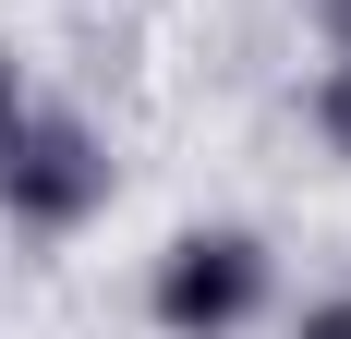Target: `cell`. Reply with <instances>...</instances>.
<instances>
[{
  "label": "cell",
  "mask_w": 351,
  "mask_h": 339,
  "mask_svg": "<svg viewBox=\"0 0 351 339\" xmlns=\"http://www.w3.org/2000/svg\"><path fill=\"white\" fill-rule=\"evenodd\" d=\"M97 194H109V158H97L85 121H61V109H12V121H0V218L73 231Z\"/></svg>",
  "instance_id": "1"
},
{
  "label": "cell",
  "mask_w": 351,
  "mask_h": 339,
  "mask_svg": "<svg viewBox=\"0 0 351 339\" xmlns=\"http://www.w3.org/2000/svg\"><path fill=\"white\" fill-rule=\"evenodd\" d=\"M254 303H267L254 231H182L158 255V327L170 339H230V327H254Z\"/></svg>",
  "instance_id": "2"
},
{
  "label": "cell",
  "mask_w": 351,
  "mask_h": 339,
  "mask_svg": "<svg viewBox=\"0 0 351 339\" xmlns=\"http://www.w3.org/2000/svg\"><path fill=\"white\" fill-rule=\"evenodd\" d=\"M315 121H327V145H339V158H351V61H339V73H327V85H315Z\"/></svg>",
  "instance_id": "3"
},
{
  "label": "cell",
  "mask_w": 351,
  "mask_h": 339,
  "mask_svg": "<svg viewBox=\"0 0 351 339\" xmlns=\"http://www.w3.org/2000/svg\"><path fill=\"white\" fill-rule=\"evenodd\" d=\"M303 339H351V303H327V315H303Z\"/></svg>",
  "instance_id": "4"
},
{
  "label": "cell",
  "mask_w": 351,
  "mask_h": 339,
  "mask_svg": "<svg viewBox=\"0 0 351 339\" xmlns=\"http://www.w3.org/2000/svg\"><path fill=\"white\" fill-rule=\"evenodd\" d=\"M315 12H327V36H339V49H351V0H315Z\"/></svg>",
  "instance_id": "5"
},
{
  "label": "cell",
  "mask_w": 351,
  "mask_h": 339,
  "mask_svg": "<svg viewBox=\"0 0 351 339\" xmlns=\"http://www.w3.org/2000/svg\"><path fill=\"white\" fill-rule=\"evenodd\" d=\"M12 109H25V85H12V61H0V121H12Z\"/></svg>",
  "instance_id": "6"
}]
</instances>
